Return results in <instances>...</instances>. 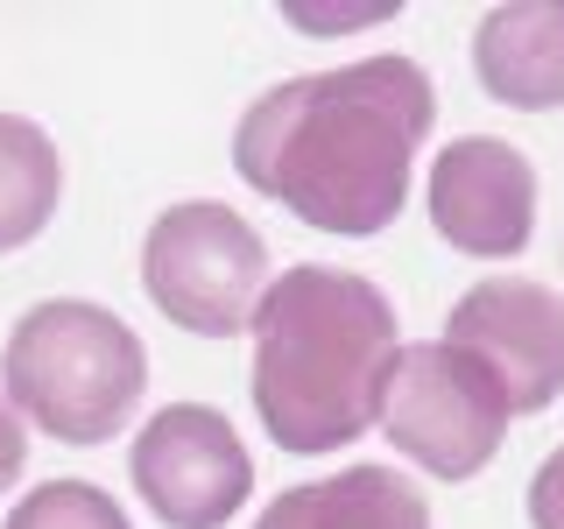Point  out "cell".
I'll return each instance as SVG.
<instances>
[{
  "instance_id": "cell-1",
  "label": "cell",
  "mask_w": 564,
  "mask_h": 529,
  "mask_svg": "<svg viewBox=\"0 0 564 529\" xmlns=\"http://www.w3.org/2000/svg\"><path fill=\"white\" fill-rule=\"evenodd\" d=\"M437 93L416 57H360L269 85L234 128V170L317 234L367 240L410 198Z\"/></svg>"
},
{
  "instance_id": "cell-2",
  "label": "cell",
  "mask_w": 564,
  "mask_h": 529,
  "mask_svg": "<svg viewBox=\"0 0 564 529\" xmlns=\"http://www.w3.org/2000/svg\"><path fill=\"white\" fill-rule=\"evenodd\" d=\"M254 410L282 452L317 458L381 423V388L395 367V304L381 282L296 261L254 311Z\"/></svg>"
},
{
  "instance_id": "cell-3",
  "label": "cell",
  "mask_w": 564,
  "mask_h": 529,
  "mask_svg": "<svg viewBox=\"0 0 564 529\" xmlns=\"http://www.w3.org/2000/svg\"><path fill=\"white\" fill-rule=\"evenodd\" d=\"M0 388L57 445H106L149 388V353L128 317H113L93 296H43L14 317Z\"/></svg>"
},
{
  "instance_id": "cell-4",
  "label": "cell",
  "mask_w": 564,
  "mask_h": 529,
  "mask_svg": "<svg viewBox=\"0 0 564 529\" xmlns=\"http://www.w3.org/2000/svg\"><path fill=\"white\" fill-rule=\"evenodd\" d=\"M141 290L170 325L198 339H234L269 296V247L219 198H184L141 240Z\"/></svg>"
},
{
  "instance_id": "cell-5",
  "label": "cell",
  "mask_w": 564,
  "mask_h": 529,
  "mask_svg": "<svg viewBox=\"0 0 564 529\" xmlns=\"http://www.w3.org/2000/svg\"><path fill=\"white\" fill-rule=\"evenodd\" d=\"M381 431L410 466H423L431 481H473L480 466H494L508 431V410L494 396V381L445 339H416L395 353L381 388Z\"/></svg>"
},
{
  "instance_id": "cell-6",
  "label": "cell",
  "mask_w": 564,
  "mask_h": 529,
  "mask_svg": "<svg viewBox=\"0 0 564 529\" xmlns=\"http://www.w3.org/2000/svg\"><path fill=\"white\" fill-rule=\"evenodd\" d=\"M128 473L163 529H226L254 494V458L212 402L155 410L128 452Z\"/></svg>"
},
{
  "instance_id": "cell-7",
  "label": "cell",
  "mask_w": 564,
  "mask_h": 529,
  "mask_svg": "<svg viewBox=\"0 0 564 529\" xmlns=\"http://www.w3.org/2000/svg\"><path fill=\"white\" fill-rule=\"evenodd\" d=\"M445 346H458L494 381L508 417H536L564 396V296L529 276H487L445 317Z\"/></svg>"
},
{
  "instance_id": "cell-8",
  "label": "cell",
  "mask_w": 564,
  "mask_h": 529,
  "mask_svg": "<svg viewBox=\"0 0 564 529\" xmlns=\"http://www.w3.org/2000/svg\"><path fill=\"white\" fill-rule=\"evenodd\" d=\"M431 226L473 261H516L536 234V170L516 141L458 134L431 163Z\"/></svg>"
},
{
  "instance_id": "cell-9",
  "label": "cell",
  "mask_w": 564,
  "mask_h": 529,
  "mask_svg": "<svg viewBox=\"0 0 564 529\" xmlns=\"http://www.w3.org/2000/svg\"><path fill=\"white\" fill-rule=\"evenodd\" d=\"M473 71L501 106H522V114L564 106V8L551 0L487 8L473 29Z\"/></svg>"
},
{
  "instance_id": "cell-10",
  "label": "cell",
  "mask_w": 564,
  "mask_h": 529,
  "mask_svg": "<svg viewBox=\"0 0 564 529\" xmlns=\"http://www.w3.org/2000/svg\"><path fill=\"white\" fill-rule=\"evenodd\" d=\"M254 529H431V501L395 466H346L332 481L282 487Z\"/></svg>"
},
{
  "instance_id": "cell-11",
  "label": "cell",
  "mask_w": 564,
  "mask_h": 529,
  "mask_svg": "<svg viewBox=\"0 0 564 529\" xmlns=\"http://www.w3.org/2000/svg\"><path fill=\"white\" fill-rule=\"evenodd\" d=\"M64 198V155L29 114H0V255L29 247Z\"/></svg>"
},
{
  "instance_id": "cell-12",
  "label": "cell",
  "mask_w": 564,
  "mask_h": 529,
  "mask_svg": "<svg viewBox=\"0 0 564 529\" xmlns=\"http://www.w3.org/2000/svg\"><path fill=\"white\" fill-rule=\"evenodd\" d=\"M8 529H128V508L93 481H43L14 501Z\"/></svg>"
},
{
  "instance_id": "cell-13",
  "label": "cell",
  "mask_w": 564,
  "mask_h": 529,
  "mask_svg": "<svg viewBox=\"0 0 564 529\" xmlns=\"http://www.w3.org/2000/svg\"><path fill=\"white\" fill-rule=\"evenodd\" d=\"M529 529H564V445L529 473Z\"/></svg>"
},
{
  "instance_id": "cell-14",
  "label": "cell",
  "mask_w": 564,
  "mask_h": 529,
  "mask_svg": "<svg viewBox=\"0 0 564 529\" xmlns=\"http://www.w3.org/2000/svg\"><path fill=\"white\" fill-rule=\"evenodd\" d=\"M22 466H29V438H22V417H14L8 388H0V494L22 481Z\"/></svg>"
}]
</instances>
